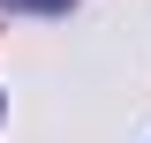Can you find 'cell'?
Masks as SVG:
<instances>
[{
	"instance_id": "cell-1",
	"label": "cell",
	"mask_w": 151,
	"mask_h": 143,
	"mask_svg": "<svg viewBox=\"0 0 151 143\" xmlns=\"http://www.w3.org/2000/svg\"><path fill=\"white\" fill-rule=\"evenodd\" d=\"M8 8H68V0H8Z\"/></svg>"
}]
</instances>
